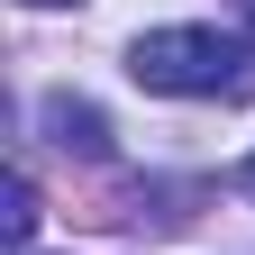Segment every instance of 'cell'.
Listing matches in <instances>:
<instances>
[{"mask_svg":"<svg viewBox=\"0 0 255 255\" xmlns=\"http://www.w3.org/2000/svg\"><path fill=\"white\" fill-rule=\"evenodd\" d=\"M46 128H55L64 155H110V119L91 101H46Z\"/></svg>","mask_w":255,"mask_h":255,"instance_id":"2","label":"cell"},{"mask_svg":"<svg viewBox=\"0 0 255 255\" xmlns=\"http://www.w3.org/2000/svg\"><path fill=\"white\" fill-rule=\"evenodd\" d=\"M27 9H73V0H27Z\"/></svg>","mask_w":255,"mask_h":255,"instance_id":"5","label":"cell"},{"mask_svg":"<svg viewBox=\"0 0 255 255\" xmlns=\"http://www.w3.org/2000/svg\"><path fill=\"white\" fill-rule=\"evenodd\" d=\"M237 18H246V37H255V0H237Z\"/></svg>","mask_w":255,"mask_h":255,"instance_id":"4","label":"cell"},{"mask_svg":"<svg viewBox=\"0 0 255 255\" xmlns=\"http://www.w3.org/2000/svg\"><path fill=\"white\" fill-rule=\"evenodd\" d=\"M237 182H246V191H255V155H246V173H237Z\"/></svg>","mask_w":255,"mask_h":255,"instance_id":"6","label":"cell"},{"mask_svg":"<svg viewBox=\"0 0 255 255\" xmlns=\"http://www.w3.org/2000/svg\"><path fill=\"white\" fill-rule=\"evenodd\" d=\"M27 237H37V182H9V246H27Z\"/></svg>","mask_w":255,"mask_h":255,"instance_id":"3","label":"cell"},{"mask_svg":"<svg viewBox=\"0 0 255 255\" xmlns=\"http://www.w3.org/2000/svg\"><path fill=\"white\" fill-rule=\"evenodd\" d=\"M128 73L164 101H237V91H255V55L219 27H146L128 46Z\"/></svg>","mask_w":255,"mask_h":255,"instance_id":"1","label":"cell"}]
</instances>
